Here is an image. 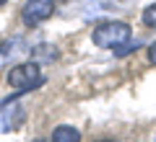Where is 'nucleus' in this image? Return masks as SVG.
Segmentation results:
<instances>
[{"mask_svg":"<svg viewBox=\"0 0 156 142\" xmlns=\"http://www.w3.org/2000/svg\"><path fill=\"white\" fill-rule=\"evenodd\" d=\"M130 36H133V28L125 21H104L91 31V41L99 49H117V47L128 44Z\"/></svg>","mask_w":156,"mask_h":142,"instance_id":"obj_1","label":"nucleus"},{"mask_svg":"<svg viewBox=\"0 0 156 142\" xmlns=\"http://www.w3.org/2000/svg\"><path fill=\"white\" fill-rule=\"evenodd\" d=\"M8 85L16 88V91L26 93V91H34V88H39L42 83H44V75H42V67H39V62H21V65L11 67L5 75Z\"/></svg>","mask_w":156,"mask_h":142,"instance_id":"obj_2","label":"nucleus"},{"mask_svg":"<svg viewBox=\"0 0 156 142\" xmlns=\"http://www.w3.org/2000/svg\"><path fill=\"white\" fill-rule=\"evenodd\" d=\"M55 13V0H26V5L21 11V21L26 26H39V23H44L47 18H52Z\"/></svg>","mask_w":156,"mask_h":142,"instance_id":"obj_3","label":"nucleus"},{"mask_svg":"<svg viewBox=\"0 0 156 142\" xmlns=\"http://www.w3.org/2000/svg\"><path fill=\"white\" fill-rule=\"evenodd\" d=\"M11 101H13V98L0 101V132L18 129V127H21V121H23V114H26L21 106H16V104L11 106Z\"/></svg>","mask_w":156,"mask_h":142,"instance_id":"obj_4","label":"nucleus"},{"mask_svg":"<svg viewBox=\"0 0 156 142\" xmlns=\"http://www.w3.org/2000/svg\"><path fill=\"white\" fill-rule=\"evenodd\" d=\"M50 142H81V132L70 124H60V127L52 129Z\"/></svg>","mask_w":156,"mask_h":142,"instance_id":"obj_5","label":"nucleus"},{"mask_svg":"<svg viewBox=\"0 0 156 142\" xmlns=\"http://www.w3.org/2000/svg\"><path fill=\"white\" fill-rule=\"evenodd\" d=\"M21 52H26V41H23V39H11V41H5L0 47V65H3L8 57H18Z\"/></svg>","mask_w":156,"mask_h":142,"instance_id":"obj_6","label":"nucleus"},{"mask_svg":"<svg viewBox=\"0 0 156 142\" xmlns=\"http://www.w3.org/2000/svg\"><path fill=\"white\" fill-rule=\"evenodd\" d=\"M31 54H34L37 62H55L57 57H60V52H57L55 44H37L31 49Z\"/></svg>","mask_w":156,"mask_h":142,"instance_id":"obj_7","label":"nucleus"},{"mask_svg":"<svg viewBox=\"0 0 156 142\" xmlns=\"http://www.w3.org/2000/svg\"><path fill=\"white\" fill-rule=\"evenodd\" d=\"M140 18H143V23H146L148 28H156V3L146 5V8H143V16H140Z\"/></svg>","mask_w":156,"mask_h":142,"instance_id":"obj_8","label":"nucleus"},{"mask_svg":"<svg viewBox=\"0 0 156 142\" xmlns=\"http://www.w3.org/2000/svg\"><path fill=\"white\" fill-rule=\"evenodd\" d=\"M148 62H151V65H156V41L148 47Z\"/></svg>","mask_w":156,"mask_h":142,"instance_id":"obj_9","label":"nucleus"},{"mask_svg":"<svg viewBox=\"0 0 156 142\" xmlns=\"http://www.w3.org/2000/svg\"><path fill=\"white\" fill-rule=\"evenodd\" d=\"M94 142H115V140H94Z\"/></svg>","mask_w":156,"mask_h":142,"instance_id":"obj_10","label":"nucleus"},{"mask_svg":"<svg viewBox=\"0 0 156 142\" xmlns=\"http://www.w3.org/2000/svg\"><path fill=\"white\" fill-rule=\"evenodd\" d=\"M5 3H8V0H0V8H3V5H5Z\"/></svg>","mask_w":156,"mask_h":142,"instance_id":"obj_11","label":"nucleus"}]
</instances>
